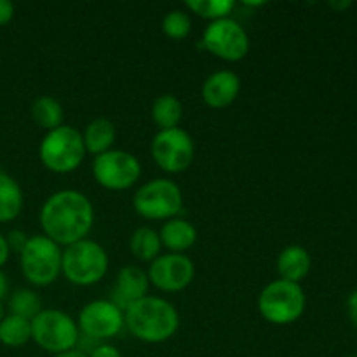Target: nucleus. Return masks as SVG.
I'll return each mask as SVG.
<instances>
[{
  "label": "nucleus",
  "instance_id": "1",
  "mask_svg": "<svg viewBox=\"0 0 357 357\" xmlns=\"http://www.w3.org/2000/svg\"><path fill=\"white\" fill-rule=\"evenodd\" d=\"M94 223V208L79 190H58L49 195L40 209L44 236L58 246H70L86 239Z\"/></svg>",
  "mask_w": 357,
  "mask_h": 357
},
{
  "label": "nucleus",
  "instance_id": "2",
  "mask_svg": "<svg viewBox=\"0 0 357 357\" xmlns=\"http://www.w3.org/2000/svg\"><path fill=\"white\" fill-rule=\"evenodd\" d=\"M124 324L138 340L162 344L176 335L180 314L167 300L146 295L124 310Z\"/></svg>",
  "mask_w": 357,
  "mask_h": 357
},
{
  "label": "nucleus",
  "instance_id": "3",
  "mask_svg": "<svg viewBox=\"0 0 357 357\" xmlns=\"http://www.w3.org/2000/svg\"><path fill=\"white\" fill-rule=\"evenodd\" d=\"M38 157L49 171L66 174L75 171L86 157V146L80 131L72 126H59L47 131L38 146Z\"/></svg>",
  "mask_w": 357,
  "mask_h": 357
},
{
  "label": "nucleus",
  "instance_id": "4",
  "mask_svg": "<svg viewBox=\"0 0 357 357\" xmlns=\"http://www.w3.org/2000/svg\"><path fill=\"white\" fill-rule=\"evenodd\" d=\"M108 272V255L96 241L82 239L66 246L61 258V274L75 286H93Z\"/></svg>",
  "mask_w": 357,
  "mask_h": 357
},
{
  "label": "nucleus",
  "instance_id": "5",
  "mask_svg": "<svg viewBox=\"0 0 357 357\" xmlns=\"http://www.w3.org/2000/svg\"><path fill=\"white\" fill-rule=\"evenodd\" d=\"M307 296L296 282L275 279L261 289L258 296V310L265 321L278 326L298 321L305 312Z\"/></svg>",
  "mask_w": 357,
  "mask_h": 357
},
{
  "label": "nucleus",
  "instance_id": "6",
  "mask_svg": "<svg viewBox=\"0 0 357 357\" xmlns=\"http://www.w3.org/2000/svg\"><path fill=\"white\" fill-rule=\"evenodd\" d=\"M80 338L77 321L58 309H42L31 319V340L51 354L72 351Z\"/></svg>",
  "mask_w": 357,
  "mask_h": 357
},
{
  "label": "nucleus",
  "instance_id": "7",
  "mask_svg": "<svg viewBox=\"0 0 357 357\" xmlns=\"http://www.w3.org/2000/svg\"><path fill=\"white\" fill-rule=\"evenodd\" d=\"M63 251L54 241L40 236H31L20 253V265L24 279L33 286H49L61 274Z\"/></svg>",
  "mask_w": 357,
  "mask_h": 357
},
{
  "label": "nucleus",
  "instance_id": "8",
  "mask_svg": "<svg viewBox=\"0 0 357 357\" xmlns=\"http://www.w3.org/2000/svg\"><path fill=\"white\" fill-rule=\"evenodd\" d=\"M132 206L146 220H171L183 209V194L174 181L155 178L136 190Z\"/></svg>",
  "mask_w": 357,
  "mask_h": 357
},
{
  "label": "nucleus",
  "instance_id": "9",
  "mask_svg": "<svg viewBox=\"0 0 357 357\" xmlns=\"http://www.w3.org/2000/svg\"><path fill=\"white\" fill-rule=\"evenodd\" d=\"M94 180L107 190H128L142 176V164L126 150H108L94 157Z\"/></svg>",
  "mask_w": 357,
  "mask_h": 357
},
{
  "label": "nucleus",
  "instance_id": "10",
  "mask_svg": "<svg viewBox=\"0 0 357 357\" xmlns=\"http://www.w3.org/2000/svg\"><path fill=\"white\" fill-rule=\"evenodd\" d=\"M152 157L166 173H183L192 166L195 145L192 136L180 128L164 129L152 139Z\"/></svg>",
  "mask_w": 357,
  "mask_h": 357
},
{
  "label": "nucleus",
  "instance_id": "11",
  "mask_svg": "<svg viewBox=\"0 0 357 357\" xmlns=\"http://www.w3.org/2000/svg\"><path fill=\"white\" fill-rule=\"evenodd\" d=\"M202 45L225 61H241L250 51L246 30L232 17L211 21L202 33Z\"/></svg>",
  "mask_w": 357,
  "mask_h": 357
},
{
  "label": "nucleus",
  "instance_id": "12",
  "mask_svg": "<svg viewBox=\"0 0 357 357\" xmlns=\"http://www.w3.org/2000/svg\"><path fill=\"white\" fill-rule=\"evenodd\" d=\"M77 326L91 340H108L117 337L126 326L124 312L110 300H94L82 307Z\"/></svg>",
  "mask_w": 357,
  "mask_h": 357
},
{
  "label": "nucleus",
  "instance_id": "13",
  "mask_svg": "<svg viewBox=\"0 0 357 357\" xmlns=\"http://www.w3.org/2000/svg\"><path fill=\"white\" fill-rule=\"evenodd\" d=\"M150 284L164 293L183 291L190 286L195 275V265L187 255L166 253L157 257L149 268Z\"/></svg>",
  "mask_w": 357,
  "mask_h": 357
},
{
  "label": "nucleus",
  "instance_id": "14",
  "mask_svg": "<svg viewBox=\"0 0 357 357\" xmlns=\"http://www.w3.org/2000/svg\"><path fill=\"white\" fill-rule=\"evenodd\" d=\"M149 288V274L143 268L136 267V265H128V267L119 271L117 279H115L114 295H112L110 302H114L124 312L129 305L145 298Z\"/></svg>",
  "mask_w": 357,
  "mask_h": 357
},
{
  "label": "nucleus",
  "instance_id": "15",
  "mask_svg": "<svg viewBox=\"0 0 357 357\" xmlns=\"http://www.w3.org/2000/svg\"><path fill=\"white\" fill-rule=\"evenodd\" d=\"M241 91V79L230 70H220L204 80L201 89L202 101L211 108H225L236 101Z\"/></svg>",
  "mask_w": 357,
  "mask_h": 357
},
{
  "label": "nucleus",
  "instance_id": "16",
  "mask_svg": "<svg viewBox=\"0 0 357 357\" xmlns=\"http://www.w3.org/2000/svg\"><path fill=\"white\" fill-rule=\"evenodd\" d=\"M275 267H278V274L282 281L300 284L309 275L310 267H312V258L305 248L291 244L279 253Z\"/></svg>",
  "mask_w": 357,
  "mask_h": 357
},
{
  "label": "nucleus",
  "instance_id": "17",
  "mask_svg": "<svg viewBox=\"0 0 357 357\" xmlns=\"http://www.w3.org/2000/svg\"><path fill=\"white\" fill-rule=\"evenodd\" d=\"M160 243L171 253H183L190 250L197 241V230L190 222L183 218H171L162 225L159 232Z\"/></svg>",
  "mask_w": 357,
  "mask_h": 357
},
{
  "label": "nucleus",
  "instance_id": "18",
  "mask_svg": "<svg viewBox=\"0 0 357 357\" xmlns=\"http://www.w3.org/2000/svg\"><path fill=\"white\" fill-rule=\"evenodd\" d=\"M24 197L20 183L6 171H0V223H9L20 216Z\"/></svg>",
  "mask_w": 357,
  "mask_h": 357
},
{
  "label": "nucleus",
  "instance_id": "19",
  "mask_svg": "<svg viewBox=\"0 0 357 357\" xmlns=\"http://www.w3.org/2000/svg\"><path fill=\"white\" fill-rule=\"evenodd\" d=\"M84 146L86 152L93 155H101V153L112 150V145L115 143V126L108 119H94L87 124L86 131L82 135Z\"/></svg>",
  "mask_w": 357,
  "mask_h": 357
},
{
  "label": "nucleus",
  "instance_id": "20",
  "mask_svg": "<svg viewBox=\"0 0 357 357\" xmlns=\"http://www.w3.org/2000/svg\"><path fill=\"white\" fill-rule=\"evenodd\" d=\"M183 117V105L174 94H160L152 105V119L160 131L178 128Z\"/></svg>",
  "mask_w": 357,
  "mask_h": 357
},
{
  "label": "nucleus",
  "instance_id": "21",
  "mask_svg": "<svg viewBox=\"0 0 357 357\" xmlns=\"http://www.w3.org/2000/svg\"><path fill=\"white\" fill-rule=\"evenodd\" d=\"M129 250L132 257H136L142 261H153L157 257H160L162 243H160L159 232H155L150 227H142L135 230L129 241Z\"/></svg>",
  "mask_w": 357,
  "mask_h": 357
},
{
  "label": "nucleus",
  "instance_id": "22",
  "mask_svg": "<svg viewBox=\"0 0 357 357\" xmlns=\"http://www.w3.org/2000/svg\"><path fill=\"white\" fill-rule=\"evenodd\" d=\"M31 340V321L9 314L0 321V344L17 349Z\"/></svg>",
  "mask_w": 357,
  "mask_h": 357
},
{
  "label": "nucleus",
  "instance_id": "23",
  "mask_svg": "<svg viewBox=\"0 0 357 357\" xmlns=\"http://www.w3.org/2000/svg\"><path fill=\"white\" fill-rule=\"evenodd\" d=\"M31 117L37 126H40L45 131H52V129L63 126V107L58 100L52 96H40L33 101L31 105Z\"/></svg>",
  "mask_w": 357,
  "mask_h": 357
},
{
  "label": "nucleus",
  "instance_id": "24",
  "mask_svg": "<svg viewBox=\"0 0 357 357\" xmlns=\"http://www.w3.org/2000/svg\"><path fill=\"white\" fill-rule=\"evenodd\" d=\"M9 310L13 316L23 317V319L31 321L42 310V300L31 289H17L13 293L9 300Z\"/></svg>",
  "mask_w": 357,
  "mask_h": 357
},
{
  "label": "nucleus",
  "instance_id": "25",
  "mask_svg": "<svg viewBox=\"0 0 357 357\" xmlns=\"http://www.w3.org/2000/svg\"><path fill=\"white\" fill-rule=\"evenodd\" d=\"M185 6L197 16L216 21L222 17H229L236 3L232 0H187Z\"/></svg>",
  "mask_w": 357,
  "mask_h": 357
},
{
  "label": "nucleus",
  "instance_id": "26",
  "mask_svg": "<svg viewBox=\"0 0 357 357\" xmlns=\"http://www.w3.org/2000/svg\"><path fill=\"white\" fill-rule=\"evenodd\" d=\"M192 30V20L183 10H169L162 20V31L173 40H181L188 37Z\"/></svg>",
  "mask_w": 357,
  "mask_h": 357
},
{
  "label": "nucleus",
  "instance_id": "27",
  "mask_svg": "<svg viewBox=\"0 0 357 357\" xmlns=\"http://www.w3.org/2000/svg\"><path fill=\"white\" fill-rule=\"evenodd\" d=\"M28 239H30V237H28L23 230H10V232L6 236L9 250L14 251V253H17V255H20L21 251H23V248L26 246Z\"/></svg>",
  "mask_w": 357,
  "mask_h": 357
},
{
  "label": "nucleus",
  "instance_id": "28",
  "mask_svg": "<svg viewBox=\"0 0 357 357\" xmlns=\"http://www.w3.org/2000/svg\"><path fill=\"white\" fill-rule=\"evenodd\" d=\"M89 357H122L121 351L110 344H100L98 347L93 349Z\"/></svg>",
  "mask_w": 357,
  "mask_h": 357
},
{
  "label": "nucleus",
  "instance_id": "29",
  "mask_svg": "<svg viewBox=\"0 0 357 357\" xmlns=\"http://www.w3.org/2000/svg\"><path fill=\"white\" fill-rule=\"evenodd\" d=\"M14 3L9 0H0V26L9 23L14 17Z\"/></svg>",
  "mask_w": 357,
  "mask_h": 357
},
{
  "label": "nucleus",
  "instance_id": "30",
  "mask_svg": "<svg viewBox=\"0 0 357 357\" xmlns=\"http://www.w3.org/2000/svg\"><path fill=\"white\" fill-rule=\"evenodd\" d=\"M347 312H349V317H351L352 323L357 326V289H354V291L351 293V296H349Z\"/></svg>",
  "mask_w": 357,
  "mask_h": 357
},
{
  "label": "nucleus",
  "instance_id": "31",
  "mask_svg": "<svg viewBox=\"0 0 357 357\" xmlns=\"http://www.w3.org/2000/svg\"><path fill=\"white\" fill-rule=\"evenodd\" d=\"M9 257H10V250H9V246H7L6 236H2V234H0V271H2L3 265L7 264Z\"/></svg>",
  "mask_w": 357,
  "mask_h": 357
},
{
  "label": "nucleus",
  "instance_id": "32",
  "mask_svg": "<svg viewBox=\"0 0 357 357\" xmlns=\"http://www.w3.org/2000/svg\"><path fill=\"white\" fill-rule=\"evenodd\" d=\"M7 289H9V282H7L6 274H3V272L0 271V302H2L3 296L7 295Z\"/></svg>",
  "mask_w": 357,
  "mask_h": 357
},
{
  "label": "nucleus",
  "instance_id": "33",
  "mask_svg": "<svg viewBox=\"0 0 357 357\" xmlns=\"http://www.w3.org/2000/svg\"><path fill=\"white\" fill-rule=\"evenodd\" d=\"M54 357H89L86 352L79 351V349H72V351L61 352V354H56Z\"/></svg>",
  "mask_w": 357,
  "mask_h": 357
},
{
  "label": "nucleus",
  "instance_id": "34",
  "mask_svg": "<svg viewBox=\"0 0 357 357\" xmlns=\"http://www.w3.org/2000/svg\"><path fill=\"white\" fill-rule=\"evenodd\" d=\"M351 6H352L351 2H340V3L330 2V7H333V9H337V10H344V9H347V7H351Z\"/></svg>",
  "mask_w": 357,
  "mask_h": 357
},
{
  "label": "nucleus",
  "instance_id": "35",
  "mask_svg": "<svg viewBox=\"0 0 357 357\" xmlns=\"http://www.w3.org/2000/svg\"><path fill=\"white\" fill-rule=\"evenodd\" d=\"M3 317H6V314H3V305H2V302H0V321H2Z\"/></svg>",
  "mask_w": 357,
  "mask_h": 357
},
{
  "label": "nucleus",
  "instance_id": "36",
  "mask_svg": "<svg viewBox=\"0 0 357 357\" xmlns=\"http://www.w3.org/2000/svg\"><path fill=\"white\" fill-rule=\"evenodd\" d=\"M351 357H357V356H351Z\"/></svg>",
  "mask_w": 357,
  "mask_h": 357
}]
</instances>
